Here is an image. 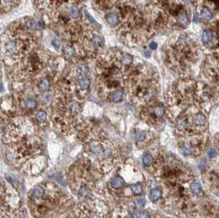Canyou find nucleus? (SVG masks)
<instances>
[{
    "label": "nucleus",
    "mask_w": 219,
    "mask_h": 218,
    "mask_svg": "<svg viewBox=\"0 0 219 218\" xmlns=\"http://www.w3.org/2000/svg\"><path fill=\"white\" fill-rule=\"evenodd\" d=\"M6 50L9 54H16L18 51V45L17 41H9L6 45Z\"/></svg>",
    "instance_id": "2eb2a0df"
},
{
    "label": "nucleus",
    "mask_w": 219,
    "mask_h": 218,
    "mask_svg": "<svg viewBox=\"0 0 219 218\" xmlns=\"http://www.w3.org/2000/svg\"><path fill=\"white\" fill-rule=\"evenodd\" d=\"M143 164L145 167H150L152 165V163L154 161V157H152V155L149 152H147L143 155Z\"/></svg>",
    "instance_id": "4468645a"
},
{
    "label": "nucleus",
    "mask_w": 219,
    "mask_h": 218,
    "mask_svg": "<svg viewBox=\"0 0 219 218\" xmlns=\"http://www.w3.org/2000/svg\"><path fill=\"white\" fill-rule=\"evenodd\" d=\"M2 129H3V123L0 121V132L2 131Z\"/></svg>",
    "instance_id": "72a5a7b5"
},
{
    "label": "nucleus",
    "mask_w": 219,
    "mask_h": 218,
    "mask_svg": "<svg viewBox=\"0 0 219 218\" xmlns=\"http://www.w3.org/2000/svg\"><path fill=\"white\" fill-rule=\"evenodd\" d=\"M178 21H179L180 25H182L183 26H188V17H187V15L185 12H182V13L180 14V16L178 17Z\"/></svg>",
    "instance_id": "393cba45"
},
{
    "label": "nucleus",
    "mask_w": 219,
    "mask_h": 218,
    "mask_svg": "<svg viewBox=\"0 0 219 218\" xmlns=\"http://www.w3.org/2000/svg\"><path fill=\"white\" fill-rule=\"evenodd\" d=\"M53 45H54V46H55V47H58V46H59V42H58V40H54Z\"/></svg>",
    "instance_id": "2f4dec72"
},
{
    "label": "nucleus",
    "mask_w": 219,
    "mask_h": 218,
    "mask_svg": "<svg viewBox=\"0 0 219 218\" xmlns=\"http://www.w3.org/2000/svg\"><path fill=\"white\" fill-rule=\"evenodd\" d=\"M27 27L31 30H36V29H42L44 26L41 22H36V21L31 20L27 22Z\"/></svg>",
    "instance_id": "a211bd4d"
},
{
    "label": "nucleus",
    "mask_w": 219,
    "mask_h": 218,
    "mask_svg": "<svg viewBox=\"0 0 219 218\" xmlns=\"http://www.w3.org/2000/svg\"><path fill=\"white\" fill-rule=\"evenodd\" d=\"M125 186H126V181L124 179V177L120 175L113 177L108 184V189H123Z\"/></svg>",
    "instance_id": "1a4fd4ad"
},
{
    "label": "nucleus",
    "mask_w": 219,
    "mask_h": 218,
    "mask_svg": "<svg viewBox=\"0 0 219 218\" xmlns=\"http://www.w3.org/2000/svg\"><path fill=\"white\" fill-rule=\"evenodd\" d=\"M130 189H131V192L134 195H141L143 193V186L139 182L134 183L132 185H130Z\"/></svg>",
    "instance_id": "f8f14e48"
},
{
    "label": "nucleus",
    "mask_w": 219,
    "mask_h": 218,
    "mask_svg": "<svg viewBox=\"0 0 219 218\" xmlns=\"http://www.w3.org/2000/svg\"><path fill=\"white\" fill-rule=\"evenodd\" d=\"M208 156L211 157V158H214L215 156H216V151L214 149H212L209 152H208Z\"/></svg>",
    "instance_id": "c756f323"
},
{
    "label": "nucleus",
    "mask_w": 219,
    "mask_h": 218,
    "mask_svg": "<svg viewBox=\"0 0 219 218\" xmlns=\"http://www.w3.org/2000/svg\"><path fill=\"white\" fill-rule=\"evenodd\" d=\"M50 88V81L47 79H44L39 84V89L42 92H45Z\"/></svg>",
    "instance_id": "cd10ccee"
},
{
    "label": "nucleus",
    "mask_w": 219,
    "mask_h": 218,
    "mask_svg": "<svg viewBox=\"0 0 219 218\" xmlns=\"http://www.w3.org/2000/svg\"><path fill=\"white\" fill-rule=\"evenodd\" d=\"M78 138L85 146L86 157L97 173L107 174L120 161V149L113 141L104 137L96 130L85 129L78 132Z\"/></svg>",
    "instance_id": "f257e3e1"
},
{
    "label": "nucleus",
    "mask_w": 219,
    "mask_h": 218,
    "mask_svg": "<svg viewBox=\"0 0 219 218\" xmlns=\"http://www.w3.org/2000/svg\"><path fill=\"white\" fill-rule=\"evenodd\" d=\"M189 190L192 193V194H194V196H200L203 193L201 185L199 182H190L189 185Z\"/></svg>",
    "instance_id": "9d476101"
},
{
    "label": "nucleus",
    "mask_w": 219,
    "mask_h": 218,
    "mask_svg": "<svg viewBox=\"0 0 219 218\" xmlns=\"http://www.w3.org/2000/svg\"><path fill=\"white\" fill-rule=\"evenodd\" d=\"M124 218H162L159 214L152 212L150 210L138 208L133 211L132 213L124 216Z\"/></svg>",
    "instance_id": "6e6552de"
},
{
    "label": "nucleus",
    "mask_w": 219,
    "mask_h": 218,
    "mask_svg": "<svg viewBox=\"0 0 219 218\" xmlns=\"http://www.w3.org/2000/svg\"><path fill=\"white\" fill-rule=\"evenodd\" d=\"M213 40V32L210 30H205L203 32L202 40L204 44H208Z\"/></svg>",
    "instance_id": "6ab92c4d"
},
{
    "label": "nucleus",
    "mask_w": 219,
    "mask_h": 218,
    "mask_svg": "<svg viewBox=\"0 0 219 218\" xmlns=\"http://www.w3.org/2000/svg\"><path fill=\"white\" fill-rule=\"evenodd\" d=\"M149 47L151 48L152 50H156V49H157V43H156V42H154V41L152 42V43L150 44V45H149Z\"/></svg>",
    "instance_id": "7c9ffc66"
},
{
    "label": "nucleus",
    "mask_w": 219,
    "mask_h": 218,
    "mask_svg": "<svg viewBox=\"0 0 219 218\" xmlns=\"http://www.w3.org/2000/svg\"><path fill=\"white\" fill-rule=\"evenodd\" d=\"M162 191L161 188H154L152 189V190L150 191V194H149V198L152 201H157L159 199H162Z\"/></svg>",
    "instance_id": "9b49d317"
},
{
    "label": "nucleus",
    "mask_w": 219,
    "mask_h": 218,
    "mask_svg": "<svg viewBox=\"0 0 219 218\" xmlns=\"http://www.w3.org/2000/svg\"><path fill=\"white\" fill-rule=\"evenodd\" d=\"M123 91L121 90H119V91H115V92H113L110 95H109V98L110 100L114 102H119L122 100L123 98Z\"/></svg>",
    "instance_id": "f3484780"
},
{
    "label": "nucleus",
    "mask_w": 219,
    "mask_h": 218,
    "mask_svg": "<svg viewBox=\"0 0 219 218\" xmlns=\"http://www.w3.org/2000/svg\"><path fill=\"white\" fill-rule=\"evenodd\" d=\"M25 106L28 109H34L36 108L37 102L33 99H27L25 101Z\"/></svg>",
    "instance_id": "a878e982"
},
{
    "label": "nucleus",
    "mask_w": 219,
    "mask_h": 218,
    "mask_svg": "<svg viewBox=\"0 0 219 218\" xmlns=\"http://www.w3.org/2000/svg\"><path fill=\"white\" fill-rule=\"evenodd\" d=\"M165 115V109L162 105H156L147 108L143 113V119L148 124H157Z\"/></svg>",
    "instance_id": "39448f33"
},
{
    "label": "nucleus",
    "mask_w": 219,
    "mask_h": 218,
    "mask_svg": "<svg viewBox=\"0 0 219 218\" xmlns=\"http://www.w3.org/2000/svg\"><path fill=\"white\" fill-rule=\"evenodd\" d=\"M45 193V189L42 186H36L32 191V196L34 199H40L42 197H44Z\"/></svg>",
    "instance_id": "ddd939ff"
},
{
    "label": "nucleus",
    "mask_w": 219,
    "mask_h": 218,
    "mask_svg": "<svg viewBox=\"0 0 219 218\" xmlns=\"http://www.w3.org/2000/svg\"><path fill=\"white\" fill-rule=\"evenodd\" d=\"M106 21L109 25L115 26L119 23V17L117 15H115L114 13L109 14L106 16Z\"/></svg>",
    "instance_id": "aec40b11"
},
{
    "label": "nucleus",
    "mask_w": 219,
    "mask_h": 218,
    "mask_svg": "<svg viewBox=\"0 0 219 218\" xmlns=\"http://www.w3.org/2000/svg\"><path fill=\"white\" fill-rule=\"evenodd\" d=\"M69 15L73 19H78L79 17V11L78 9L77 8L76 6H73L71 7L69 9Z\"/></svg>",
    "instance_id": "bb28decb"
},
{
    "label": "nucleus",
    "mask_w": 219,
    "mask_h": 218,
    "mask_svg": "<svg viewBox=\"0 0 219 218\" xmlns=\"http://www.w3.org/2000/svg\"><path fill=\"white\" fill-rule=\"evenodd\" d=\"M64 55L66 59H70L71 57H73L74 55V53H75V50L72 46H69V45H67L64 48Z\"/></svg>",
    "instance_id": "412c9836"
},
{
    "label": "nucleus",
    "mask_w": 219,
    "mask_h": 218,
    "mask_svg": "<svg viewBox=\"0 0 219 218\" xmlns=\"http://www.w3.org/2000/svg\"><path fill=\"white\" fill-rule=\"evenodd\" d=\"M154 141V135L152 133L148 131L138 132L135 135V143L140 148H144L151 145Z\"/></svg>",
    "instance_id": "423d86ee"
},
{
    "label": "nucleus",
    "mask_w": 219,
    "mask_h": 218,
    "mask_svg": "<svg viewBox=\"0 0 219 218\" xmlns=\"http://www.w3.org/2000/svg\"><path fill=\"white\" fill-rule=\"evenodd\" d=\"M209 137L206 133L179 137V146L186 156L198 157L208 148Z\"/></svg>",
    "instance_id": "20e7f679"
},
{
    "label": "nucleus",
    "mask_w": 219,
    "mask_h": 218,
    "mask_svg": "<svg viewBox=\"0 0 219 218\" xmlns=\"http://www.w3.org/2000/svg\"><path fill=\"white\" fill-rule=\"evenodd\" d=\"M200 15H201V17H203L204 19L208 20V21L213 19V17H214V14H213V12H212L209 9H207V8H203V9H202L201 12H200Z\"/></svg>",
    "instance_id": "4be33fe9"
},
{
    "label": "nucleus",
    "mask_w": 219,
    "mask_h": 218,
    "mask_svg": "<svg viewBox=\"0 0 219 218\" xmlns=\"http://www.w3.org/2000/svg\"><path fill=\"white\" fill-rule=\"evenodd\" d=\"M205 184L207 185V187L215 193L217 195L218 194V174L217 171H210L206 174L204 176Z\"/></svg>",
    "instance_id": "0eeeda50"
},
{
    "label": "nucleus",
    "mask_w": 219,
    "mask_h": 218,
    "mask_svg": "<svg viewBox=\"0 0 219 218\" xmlns=\"http://www.w3.org/2000/svg\"><path fill=\"white\" fill-rule=\"evenodd\" d=\"M92 44L96 46H102L103 45V38L101 36H98V35H94L92 37Z\"/></svg>",
    "instance_id": "5701e85b"
},
{
    "label": "nucleus",
    "mask_w": 219,
    "mask_h": 218,
    "mask_svg": "<svg viewBox=\"0 0 219 218\" xmlns=\"http://www.w3.org/2000/svg\"><path fill=\"white\" fill-rule=\"evenodd\" d=\"M96 170L87 158L78 160L72 165L68 172V181L73 193L79 199H87L92 197L95 189Z\"/></svg>",
    "instance_id": "f03ea898"
},
{
    "label": "nucleus",
    "mask_w": 219,
    "mask_h": 218,
    "mask_svg": "<svg viewBox=\"0 0 219 218\" xmlns=\"http://www.w3.org/2000/svg\"><path fill=\"white\" fill-rule=\"evenodd\" d=\"M36 119L37 121H39L40 123H43L47 119V114L46 112L43 111V110H40L36 114Z\"/></svg>",
    "instance_id": "b1692460"
},
{
    "label": "nucleus",
    "mask_w": 219,
    "mask_h": 218,
    "mask_svg": "<svg viewBox=\"0 0 219 218\" xmlns=\"http://www.w3.org/2000/svg\"><path fill=\"white\" fill-rule=\"evenodd\" d=\"M133 61L132 57L129 54H124V55L122 56V59H121V63L122 64L125 65V66H128Z\"/></svg>",
    "instance_id": "c85d7f7f"
},
{
    "label": "nucleus",
    "mask_w": 219,
    "mask_h": 218,
    "mask_svg": "<svg viewBox=\"0 0 219 218\" xmlns=\"http://www.w3.org/2000/svg\"><path fill=\"white\" fill-rule=\"evenodd\" d=\"M207 129V119L201 112L186 113L176 120V132L180 137L204 133Z\"/></svg>",
    "instance_id": "7ed1b4c3"
},
{
    "label": "nucleus",
    "mask_w": 219,
    "mask_h": 218,
    "mask_svg": "<svg viewBox=\"0 0 219 218\" xmlns=\"http://www.w3.org/2000/svg\"><path fill=\"white\" fill-rule=\"evenodd\" d=\"M194 22H197V15H196V13H194Z\"/></svg>",
    "instance_id": "473e14b6"
},
{
    "label": "nucleus",
    "mask_w": 219,
    "mask_h": 218,
    "mask_svg": "<svg viewBox=\"0 0 219 218\" xmlns=\"http://www.w3.org/2000/svg\"><path fill=\"white\" fill-rule=\"evenodd\" d=\"M78 85L79 87H81V89L86 90L89 87L90 85V81L88 80L86 76H81L78 78Z\"/></svg>",
    "instance_id": "dca6fc26"
}]
</instances>
